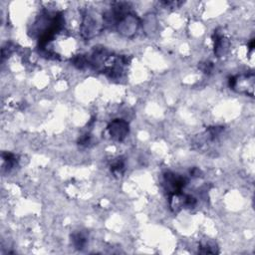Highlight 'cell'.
I'll return each instance as SVG.
<instances>
[{
  "instance_id": "cell-1",
  "label": "cell",
  "mask_w": 255,
  "mask_h": 255,
  "mask_svg": "<svg viewBox=\"0 0 255 255\" xmlns=\"http://www.w3.org/2000/svg\"><path fill=\"white\" fill-rule=\"evenodd\" d=\"M104 27L103 19L98 18V14L93 11H86L83 15L81 32L82 36L86 39H91L101 32Z\"/></svg>"
},
{
  "instance_id": "cell-2",
  "label": "cell",
  "mask_w": 255,
  "mask_h": 255,
  "mask_svg": "<svg viewBox=\"0 0 255 255\" xmlns=\"http://www.w3.org/2000/svg\"><path fill=\"white\" fill-rule=\"evenodd\" d=\"M229 86L233 90L241 94H247L253 96L254 87V76L253 74H243L237 75L230 78Z\"/></svg>"
},
{
  "instance_id": "cell-3",
  "label": "cell",
  "mask_w": 255,
  "mask_h": 255,
  "mask_svg": "<svg viewBox=\"0 0 255 255\" xmlns=\"http://www.w3.org/2000/svg\"><path fill=\"white\" fill-rule=\"evenodd\" d=\"M139 19L132 13H127L124 15L119 22L117 23V28L119 33L126 37H130L134 33H136L139 27Z\"/></svg>"
},
{
  "instance_id": "cell-4",
  "label": "cell",
  "mask_w": 255,
  "mask_h": 255,
  "mask_svg": "<svg viewBox=\"0 0 255 255\" xmlns=\"http://www.w3.org/2000/svg\"><path fill=\"white\" fill-rule=\"evenodd\" d=\"M163 182L166 190L170 194H173L181 192V190L187 184V179L182 175L176 174L171 171H166L163 174Z\"/></svg>"
},
{
  "instance_id": "cell-5",
  "label": "cell",
  "mask_w": 255,
  "mask_h": 255,
  "mask_svg": "<svg viewBox=\"0 0 255 255\" xmlns=\"http://www.w3.org/2000/svg\"><path fill=\"white\" fill-rule=\"evenodd\" d=\"M108 131L113 139L121 141L125 139L128 133V124L124 120H114L108 126Z\"/></svg>"
},
{
  "instance_id": "cell-6",
  "label": "cell",
  "mask_w": 255,
  "mask_h": 255,
  "mask_svg": "<svg viewBox=\"0 0 255 255\" xmlns=\"http://www.w3.org/2000/svg\"><path fill=\"white\" fill-rule=\"evenodd\" d=\"M229 50V40L222 34L215 32L214 34V53L217 57H221Z\"/></svg>"
},
{
  "instance_id": "cell-7",
  "label": "cell",
  "mask_w": 255,
  "mask_h": 255,
  "mask_svg": "<svg viewBox=\"0 0 255 255\" xmlns=\"http://www.w3.org/2000/svg\"><path fill=\"white\" fill-rule=\"evenodd\" d=\"M72 240H73L74 246L76 248H78V249H83L86 246V244H87V237L83 233H81V232L75 233L73 235V239Z\"/></svg>"
},
{
  "instance_id": "cell-8",
  "label": "cell",
  "mask_w": 255,
  "mask_h": 255,
  "mask_svg": "<svg viewBox=\"0 0 255 255\" xmlns=\"http://www.w3.org/2000/svg\"><path fill=\"white\" fill-rule=\"evenodd\" d=\"M124 161L122 160V159H118V160H116L113 164H112V166H111V170L114 172V173H122V171L124 170Z\"/></svg>"
}]
</instances>
